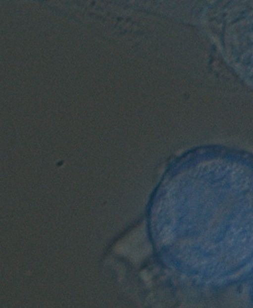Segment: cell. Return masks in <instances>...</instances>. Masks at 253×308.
<instances>
[{"mask_svg": "<svg viewBox=\"0 0 253 308\" xmlns=\"http://www.w3.org/2000/svg\"><path fill=\"white\" fill-rule=\"evenodd\" d=\"M160 244L186 278L224 286L253 267V158L202 149L180 160L159 200Z\"/></svg>", "mask_w": 253, "mask_h": 308, "instance_id": "6da1fadb", "label": "cell"}]
</instances>
